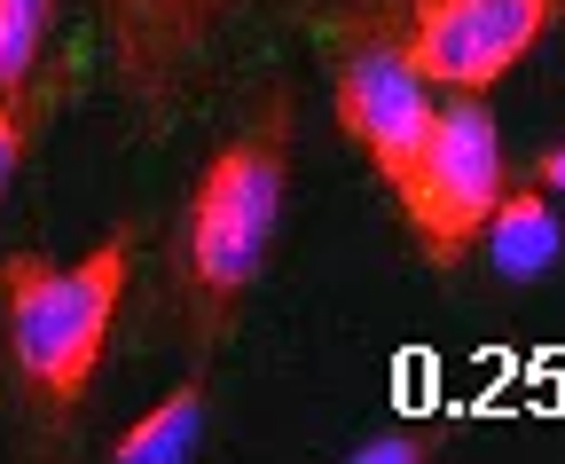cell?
I'll return each mask as SVG.
<instances>
[{"label":"cell","instance_id":"6da1fadb","mask_svg":"<svg viewBox=\"0 0 565 464\" xmlns=\"http://www.w3.org/2000/svg\"><path fill=\"white\" fill-rule=\"evenodd\" d=\"M291 189V95L267 87L252 103V118L204 158L189 205H181V236H173V299L189 315V339L212 347L236 330V307L252 299L267 244H275V213Z\"/></svg>","mask_w":565,"mask_h":464},{"label":"cell","instance_id":"7a4b0ae2","mask_svg":"<svg viewBox=\"0 0 565 464\" xmlns=\"http://www.w3.org/2000/svg\"><path fill=\"white\" fill-rule=\"evenodd\" d=\"M126 260H134V229H110L79 260H40V252L0 260V362H9V386L32 425L63 433L95 393L126 299Z\"/></svg>","mask_w":565,"mask_h":464},{"label":"cell","instance_id":"3957f363","mask_svg":"<svg viewBox=\"0 0 565 464\" xmlns=\"http://www.w3.org/2000/svg\"><path fill=\"white\" fill-rule=\"evenodd\" d=\"M565 24V0H385L353 32L385 40L424 87L487 95Z\"/></svg>","mask_w":565,"mask_h":464},{"label":"cell","instance_id":"277c9868","mask_svg":"<svg viewBox=\"0 0 565 464\" xmlns=\"http://www.w3.org/2000/svg\"><path fill=\"white\" fill-rule=\"evenodd\" d=\"M503 189H511V166H503V135H494L487 95H456L433 118V135H424V150H416V166H408V181L393 197H401L424 260H433V268H456V260L479 244L487 213L503 205Z\"/></svg>","mask_w":565,"mask_h":464},{"label":"cell","instance_id":"5b68a950","mask_svg":"<svg viewBox=\"0 0 565 464\" xmlns=\"http://www.w3.org/2000/svg\"><path fill=\"white\" fill-rule=\"evenodd\" d=\"M433 118H440L433 87H424L385 40H370V32L345 40V55H338V126L393 189L408 181L424 135H433Z\"/></svg>","mask_w":565,"mask_h":464},{"label":"cell","instance_id":"8992f818","mask_svg":"<svg viewBox=\"0 0 565 464\" xmlns=\"http://www.w3.org/2000/svg\"><path fill=\"white\" fill-rule=\"evenodd\" d=\"M228 9H236V0H103V24H110L126 87H141V95L166 87Z\"/></svg>","mask_w":565,"mask_h":464},{"label":"cell","instance_id":"52a82bcc","mask_svg":"<svg viewBox=\"0 0 565 464\" xmlns=\"http://www.w3.org/2000/svg\"><path fill=\"white\" fill-rule=\"evenodd\" d=\"M479 244L494 252V268H503L511 284L542 276L550 260L565 252V229H557V213H550V189H542L534 173H526V181H511V189H503V205L487 213Z\"/></svg>","mask_w":565,"mask_h":464},{"label":"cell","instance_id":"ba28073f","mask_svg":"<svg viewBox=\"0 0 565 464\" xmlns=\"http://www.w3.org/2000/svg\"><path fill=\"white\" fill-rule=\"evenodd\" d=\"M204 441V378H181L150 418H134L110 441V464H181Z\"/></svg>","mask_w":565,"mask_h":464},{"label":"cell","instance_id":"9c48e42d","mask_svg":"<svg viewBox=\"0 0 565 464\" xmlns=\"http://www.w3.org/2000/svg\"><path fill=\"white\" fill-rule=\"evenodd\" d=\"M47 24H55V0H0V87H24L40 72Z\"/></svg>","mask_w":565,"mask_h":464},{"label":"cell","instance_id":"30bf717a","mask_svg":"<svg viewBox=\"0 0 565 464\" xmlns=\"http://www.w3.org/2000/svg\"><path fill=\"white\" fill-rule=\"evenodd\" d=\"M47 87H0V197H9V181H17V166H24V150H32V135H40V118H47Z\"/></svg>","mask_w":565,"mask_h":464},{"label":"cell","instance_id":"8fae6325","mask_svg":"<svg viewBox=\"0 0 565 464\" xmlns=\"http://www.w3.org/2000/svg\"><path fill=\"white\" fill-rule=\"evenodd\" d=\"M424 456H440L433 425H385L370 441H353V464H424Z\"/></svg>","mask_w":565,"mask_h":464},{"label":"cell","instance_id":"7c38bea8","mask_svg":"<svg viewBox=\"0 0 565 464\" xmlns=\"http://www.w3.org/2000/svg\"><path fill=\"white\" fill-rule=\"evenodd\" d=\"M526 173H534L542 189H565V143H550V150H542V158H534Z\"/></svg>","mask_w":565,"mask_h":464}]
</instances>
